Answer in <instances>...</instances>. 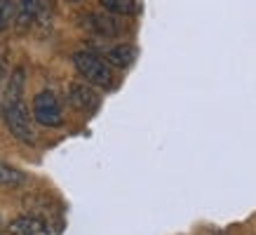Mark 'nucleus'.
Masks as SVG:
<instances>
[{
	"label": "nucleus",
	"instance_id": "3",
	"mask_svg": "<svg viewBox=\"0 0 256 235\" xmlns=\"http://www.w3.org/2000/svg\"><path fill=\"white\" fill-rule=\"evenodd\" d=\"M50 14H52V0H19L14 22L22 31H26L33 24H50Z\"/></svg>",
	"mask_w": 256,
	"mask_h": 235
},
{
	"label": "nucleus",
	"instance_id": "11",
	"mask_svg": "<svg viewBox=\"0 0 256 235\" xmlns=\"http://www.w3.org/2000/svg\"><path fill=\"white\" fill-rule=\"evenodd\" d=\"M101 5L110 14H134L136 12V0H101Z\"/></svg>",
	"mask_w": 256,
	"mask_h": 235
},
{
	"label": "nucleus",
	"instance_id": "7",
	"mask_svg": "<svg viewBox=\"0 0 256 235\" xmlns=\"http://www.w3.org/2000/svg\"><path fill=\"white\" fill-rule=\"evenodd\" d=\"M87 22H90L87 26H90L94 33L104 36V38H113V36H118V33L122 31V26L118 24V19L110 14H90Z\"/></svg>",
	"mask_w": 256,
	"mask_h": 235
},
{
	"label": "nucleus",
	"instance_id": "8",
	"mask_svg": "<svg viewBox=\"0 0 256 235\" xmlns=\"http://www.w3.org/2000/svg\"><path fill=\"white\" fill-rule=\"evenodd\" d=\"M136 59V50L132 45H116L106 50V64H113L118 68H127V66H132V62Z\"/></svg>",
	"mask_w": 256,
	"mask_h": 235
},
{
	"label": "nucleus",
	"instance_id": "1",
	"mask_svg": "<svg viewBox=\"0 0 256 235\" xmlns=\"http://www.w3.org/2000/svg\"><path fill=\"white\" fill-rule=\"evenodd\" d=\"M73 64H76L78 73L87 82L99 87L113 85V70H110V66L99 54H94V52H76L73 54Z\"/></svg>",
	"mask_w": 256,
	"mask_h": 235
},
{
	"label": "nucleus",
	"instance_id": "10",
	"mask_svg": "<svg viewBox=\"0 0 256 235\" xmlns=\"http://www.w3.org/2000/svg\"><path fill=\"white\" fill-rule=\"evenodd\" d=\"M24 181H26V174L22 172V170H16V167H12V164H5L0 162V186H22Z\"/></svg>",
	"mask_w": 256,
	"mask_h": 235
},
{
	"label": "nucleus",
	"instance_id": "4",
	"mask_svg": "<svg viewBox=\"0 0 256 235\" xmlns=\"http://www.w3.org/2000/svg\"><path fill=\"white\" fill-rule=\"evenodd\" d=\"M33 118L36 122L45 127H59L62 125V106H59V99H56L54 92H45L36 94L33 99Z\"/></svg>",
	"mask_w": 256,
	"mask_h": 235
},
{
	"label": "nucleus",
	"instance_id": "5",
	"mask_svg": "<svg viewBox=\"0 0 256 235\" xmlns=\"http://www.w3.org/2000/svg\"><path fill=\"white\" fill-rule=\"evenodd\" d=\"M68 102L73 108L82 110V113H94V110L99 108V94L94 92L92 87L87 85H70L68 90Z\"/></svg>",
	"mask_w": 256,
	"mask_h": 235
},
{
	"label": "nucleus",
	"instance_id": "12",
	"mask_svg": "<svg viewBox=\"0 0 256 235\" xmlns=\"http://www.w3.org/2000/svg\"><path fill=\"white\" fill-rule=\"evenodd\" d=\"M16 19V2L14 0H0V31H8Z\"/></svg>",
	"mask_w": 256,
	"mask_h": 235
},
{
	"label": "nucleus",
	"instance_id": "9",
	"mask_svg": "<svg viewBox=\"0 0 256 235\" xmlns=\"http://www.w3.org/2000/svg\"><path fill=\"white\" fill-rule=\"evenodd\" d=\"M10 235H42L45 233V224L36 216H19L10 224Z\"/></svg>",
	"mask_w": 256,
	"mask_h": 235
},
{
	"label": "nucleus",
	"instance_id": "6",
	"mask_svg": "<svg viewBox=\"0 0 256 235\" xmlns=\"http://www.w3.org/2000/svg\"><path fill=\"white\" fill-rule=\"evenodd\" d=\"M24 82H26V70L19 66L10 73L8 85H5V92H2V106H10V104H19L24 99Z\"/></svg>",
	"mask_w": 256,
	"mask_h": 235
},
{
	"label": "nucleus",
	"instance_id": "13",
	"mask_svg": "<svg viewBox=\"0 0 256 235\" xmlns=\"http://www.w3.org/2000/svg\"><path fill=\"white\" fill-rule=\"evenodd\" d=\"M68 2H80V0H68Z\"/></svg>",
	"mask_w": 256,
	"mask_h": 235
},
{
	"label": "nucleus",
	"instance_id": "2",
	"mask_svg": "<svg viewBox=\"0 0 256 235\" xmlns=\"http://www.w3.org/2000/svg\"><path fill=\"white\" fill-rule=\"evenodd\" d=\"M2 116H5L8 130L14 134L16 139L24 141V144H36V134H33V127H31V116H28L24 102L2 106Z\"/></svg>",
	"mask_w": 256,
	"mask_h": 235
}]
</instances>
